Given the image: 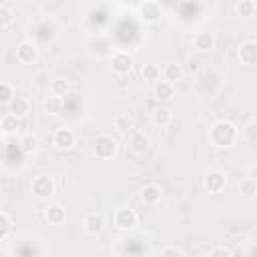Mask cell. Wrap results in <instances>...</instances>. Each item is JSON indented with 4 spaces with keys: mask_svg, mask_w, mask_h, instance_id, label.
<instances>
[{
    "mask_svg": "<svg viewBox=\"0 0 257 257\" xmlns=\"http://www.w3.org/2000/svg\"><path fill=\"white\" fill-rule=\"evenodd\" d=\"M243 135L249 143H255L257 141V122L255 120H249L245 126H243Z\"/></svg>",
    "mask_w": 257,
    "mask_h": 257,
    "instance_id": "cell-30",
    "label": "cell"
},
{
    "mask_svg": "<svg viewBox=\"0 0 257 257\" xmlns=\"http://www.w3.org/2000/svg\"><path fill=\"white\" fill-rule=\"evenodd\" d=\"M203 187L209 193H223L227 187V175L223 171H209L203 177Z\"/></svg>",
    "mask_w": 257,
    "mask_h": 257,
    "instance_id": "cell-6",
    "label": "cell"
},
{
    "mask_svg": "<svg viewBox=\"0 0 257 257\" xmlns=\"http://www.w3.org/2000/svg\"><path fill=\"white\" fill-rule=\"evenodd\" d=\"M56 193V183L48 175H38L32 181V195L36 199H50Z\"/></svg>",
    "mask_w": 257,
    "mask_h": 257,
    "instance_id": "cell-3",
    "label": "cell"
},
{
    "mask_svg": "<svg viewBox=\"0 0 257 257\" xmlns=\"http://www.w3.org/2000/svg\"><path fill=\"white\" fill-rule=\"evenodd\" d=\"M163 76H165V80H169V82L175 84L177 80L183 78V66L177 64V62H169V64L163 68Z\"/></svg>",
    "mask_w": 257,
    "mask_h": 257,
    "instance_id": "cell-21",
    "label": "cell"
},
{
    "mask_svg": "<svg viewBox=\"0 0 257 257\" xmlns=\"http://www.w3.org/2000/svg\"><path fill=\"white\" fill-rule=\"evenodd\" d=\"M38 58V48L32 40H22L16 46V60L22 64H32Z\"/></svg>",
    "mask_w": 257,
    "mask_h": 257,
    "instance_id": "cell-7",
    "label": "cell"
},
{
    "mask_svg": "<svg viewBox=\"0 0 257 257\" xmlns=\"http://www.w3.org/2000/svg\"><path fill=\"white\" fill-rule=\"evenodd\" d=\"M151 147V139L145 135V133H133L131 139H128V151L133 155H145Z\"/></svg>",
    "mask_w": 257,
    "mask_h": 257,
    "instance_id": "cell-11",
    "label": "cell"
},
{
    "mask_svg": "<svg viewBox=\"0 0 257 257\" xmlns=\"http://www.w3.org/2000/svg\"><path fill=\"white\" fill-rule=\"evenodd\" d=\"M139 16H141V20H145V22H149V24L157 22V20L161 18V6H159V2H155V0H145V2L139 6Z\"/></svg>",
    "mask_w": 257,
    "mask_h": 257,
    "instance_id": "cell-10",
    "label": "cell"
},
{
    "mask_svg": "<svg viewBox=\"0 0 257 257\" xmlns=\"http://www.w3.org/2000/svg\"><path fill=\"white\" fill-rule=\"evenodd\" d=\"M48 90H50L52 96H60L62 98V96H66L70 92V80L68 78H62V76H56V78L50 80Z\"/></svg>",
    "mask_w": 257,
    "mask_h": 257,
    "instance_id": "cell-15",
    "label": "cell"
},
{
    "mask_svg": "<svg viewBox=\"0 0 257 257\" xmlns=\"http://www.w3.org/2000/svg\"><path fill=\"white\" fill-rule=\"evenodd\" d=\"M161 255H163V257H185V251H183L181 247L171 245V247H165V249L161 251Z\"/></svg>",
    "mask_w": 257,
    "mask_h": 257,
    "instance_id": "cell-32",
    "label": "cell"
},
{
    "mask_svg": "<svg viewBox=\"0 0 257 257\" xmlns=\"http://www.w3.org/2000/svg\"><path fill=\"white\" fill-rule=\"evenodd\" d=\"M141 76H143L145 80H149V82L159 80V78H161V68H159L157 64H153V62L143 64V68H141Z\"/></svg>",
    "mask_w": 257,
    "mask_h": 257,
    "instance_id": "cell-27",
    "label": "cell"
},
{
    "mask_svg": "<svg viewBox=\"0 0 257 257\" xmlns=\"http://www.w3.org/2000/svg\"><path fill=\"white\" fill-rule=\"evenodd\" d=\"M12 96H14L12 86H10L8 82H0V104L10 102V100H12Z\"/></svg>",
    "mask_w": 257,
    "mask_h": 257,
    "instance_id": "cell-31",
    "label": "cell"
},
{
    "mask_svg": "<svg viewBox=\"0 0 257 257\" xmlns=\"http://www.w3.org/2000/svg\"><path fill=\"white\" fill-rule=\"evenodd\" d=\"M8 106H10V112L16 114V116H20V118L30 112V100L26 96H12V100L8 102Z\"/></svg>",
    "mask_w": 257,
    "mask_h": 257,
    "instance_id": "cell-16",
    "label": "cell"
},
{
    "mask_svg": "<svg viewBox=\"0 0 257 257\" xmlns=\"http://www.w3.org/2000/svg\"><path fill=\"white\" fill-rule=\"evenodd\" d=\"M153 92H155V98L157 100H169L175 94V84L169 82V80H159L155 84V90Z\"/></svg>",
    "mask_w": 257,
    "mask_h": 257,
    "instance_id": "cell-18",
    "label": "cell"
},
{
    "mask_svg": "<svg viewBox=\"0 0 257 257\" xmlns=\"http://www.w3.org/2000/svg\"><path fill=\"white\" fill-rule=\"evenodd\" d=\"M118 151V143L110 135H98L94 139V155L98 159H112Z\"/></svg>",
    "mask_w": 257,
    "mask_h": 257,
    "instance_id": "cell-2",
    "label": "cell"
},
{
    "mask_svg": "<svg viewBox=\"0 0 257 257\" xmlns=\"http://www.w3.org/2000/svg\"><path fill=\"white\" fill-rule=\"evenodd\" d=\"M82 225H84V231L88 235H98L104 229V217L100 213H88L84 217V223Z\"/></svg>",
    "mask_w": 257,
    "mask_h": 257,
    "instance_id": "cell-13",
    "label": "cell"
},
{
    "mask_svg": "<svg viewBox=\"0 0 257 257\" xmlns=\"http://www.w3.org/2000/svg\"><path fill=\"white\" fill-rule=\"evenodd\" d=\"M139 197H141V203H143V205L155 207V205H159L161 199H163V189H161L157 183H149V185H145V187L141 189Z\"/></svg>",
    "mask_w": 257,
    "mask_h": 257,
    "instance_id": "cell-9",
    "label": "cell"
},
{
    "mask_svg": "<svg viewBox=\"0 0 257 257\" xmlns=\"http://www.w3.org/2000/svg\"><path fill=\"white\" fill-rule=\"evenodd\" d=\"M14 22V12L8 6H0V28H8Z\"/></svg>",
    "mask_w": 257,
    "mask_h": 257,
    "instance_id": "cell-28",
    "label": "cell"
},
{
    "mask_svg": "<svg viewBox=\"0 0 257 257\" xmlns=\"http://www.w3.org/2000/svg\"><path fill=\"white\" fill-rule=\"evenodd\" d=\"M231 255H233V251L229 247H215L209 251V257H231Z\"/></svg>",
    "mask_w": 257,
    "mask_h": 257,
    "instance_id": "cell-33",
    "label": "cell"
},
{
    "mask_svg": "<svg viewBox=\"0 0 257 257\" xmlns=\"http://www.w3.org/2000/svg\"><path fill=\"white\" fill-rule=\"evenodd\" d=\"M151 118H153V122H155L157 126H167V124H171V120H173V112H171V108H167V106H159V108L153 110Z\"/></svg>",
    "mask_w": 257,
    "mask_h": 257,
    "instance_id": "cell-20",
    "label": "cell"
},
{
    "mask_svg": "<svg viewBox=\"0 0 257 257\" xmlns=\"http://www.w3.org/2000/svg\"><path fill=\"white\" fill-rule=\"evenodd\" d=\"M52 145L58 149V151H70L74 145H76V135L72 128L68 126H60L54 131L52 135Z\"/></svg>",
    "mask_w": 257,
    "mask_h": 257,
    "instance_id": "cell-4",
    "label": "cell"
},
{
    "mask_svg": "<svg viewBox=\"0 0 257 257\" xmlns=\"http://www.w3.org/2000/svg\"><path fill=\"white\" fill-rule=\"evenodd\" d=\"M20 147H22V151L24 153H34V151H38V147H40V139L36 137V135H24L22 139H20Z\"/></svg>",
    "mask_w": 257,
    "mask_h": 257,
    "instance_id": "cell-26",
    "label": "cell"
},
{
    "mask_svg": "<svg viewBox=\"0 0 257 257\" xmlns=\"http://www.w3.org/2000/svg\"><path fill=\"white\" fill-rule=\"evenodd\" d=\"M114 225L120 229V231H131L139 225V215L135 213V209H128V207H120L116 209L114 213Z\"/></svg>",
    "mask_w": 257,
    "mask_h": 257,
    "instance_id": "cell-5",
    "label": "cell"
},
{
    "mask_svg": "<svg viewBox=\"0 0 257 257\" xmlns=\"http://www.w3.org/2000/svg\"><path fill=\"white\" fill-rule=\"evenodd\" d=\"M110 68H112V72H116L120 76L122 74H128L131 68H133V56L128 52H122V50L114 52L110 56Z\"/></svg>",
    "mask_w": 257,
    "mask_h": 257,
    "instance_id": "cell-8",
    "label": "cell"
},
{
    "mask_svg": "<svg viewBox=\"0 0 257 257\" xmlns=\"http://www.w3.org/2000/svg\"><path fill=\"white\" fill-rule=\"evenodd\" d=\"M62 106H64V102H62V98L60 96H46L44 98V112H48V114H52V116H56V114H60L62 112Z\"/></svg>",
    "mask_w": 257,
    "mask_h": 257,
    "instance_id": "cell-22",
    "label": "cell"
},
{
    "mask_svg": "<svg viewBox=\"0 0 257 257\" xmlns=\"http://www.w3.org/2000/svg\"><path fill=\"white\" fill-rule=\"evenodd\" d=\"M133 126H135V120H133L131 114H126V112H118V114L114 116V128H116L118 133H128Z\"/></svg>",
    "mask_w": 257,
    "mask_h": 257,
    "instance_id": "cell-24",
    "label": "cell"
},
{
    "mask_svg": "<svg viewBox=\"0 0 257 257\" xmlns=\"http://www.w3.org/2000/svg\"><path fill=\"white\" fill-rule=\"evenodd\" d=\"M239 191H241V195H243L245 199H253V197L257 195V181H255L253 177H245V179H241V183H239Z\"/></svg>",
    "mask_w": 257,
    "mask_h": 257,
    "instance_id": "cell-23",
    "label": "cell"
},
{
    "mask_svg": "<svg viewBox=\"0 0 257 257\" xmlns=\"http://www.w3.org/2000/svg\"><path fill=\"white\" fill-rule=\"evenodd\" d=\"M239 58H241L243 64L253 66V64L257 62V44H255L253 40L243 42V44L239 46Z\"/></svg>",
    "mask_w": 257,
    "mask_h": 257,
    "instance_id": "cell-14",
    "label": "cell"
},
{
    "mask_svg": "<svg viewBox=\"0 0 257 257\" xmlns=\"http://www.w3.org/2000/svg\"><path fill=\"white\" fill-rule=\"evenodd\" d=\"M44 217H46V221H48L50 225H60V223L64 221L66 213H64V209H62L58 203H54V205H48V207H46Z\"/></svg>",
    "mask_w": 257,
    "mask_h": 257,
    "instance_id": "cell-19",
    "label": "cell"
},
{
    "mask_svg": "<svg viewBox=\"0 0 257 257\" xmlns=\"http://www.w3.org/2000/svg\"><path fill=\"white\" fill-rule=\"evenodd\" d=\"M10 229H12V221H10V217H8L6 213L0 211V239H6L8 233H10Z\"/></svg>",
    "mask_w": 257,
    "mask_h": 257,
    "instance_id": "cell-29",
    "label": "cell"
},
{
    "mask_svg": "<svg viewBox=\"0 0 257 257\" xmlns=\"http://www.w3.org/2000/svg\"><path fill=\"white\" fill-rule=\"evenodd\" d=\"M237 141V126L229 120H217L209 128V143L217 149H229Z\"/></svg>",
    "mask_w": 257,
    "mask_h": 257,
    "instance_id": "cell-1",
    "label": "cell"
},
{
    "mask_svg": "<svg viewBox=\"0 0 257 257\" xmlns=\"http://www.w3.org/2000/svg\"><path fill=\"white\" fill-rule=\"evenodd\" d=\"M213 46H215V34H213V32L203 30V32H197V34L193 36V48H195L197 52H207V50H211Z\"/></svg>",
    "mask_w": 257,
    "mask_h": 257,
    "instance_id": "cell-12",
    "label": "cell"
},
{
    "mask_svg": "<svg viewBox=\"0 0 257 257\" xmlns=\"http://www.w3.org/2000/svg\"><path fill=\"white\" fill-rule=\"evenodd\" d=\"M255 2L253 0H239L237 4H235V12L239 14V16H243V18H251L253 14H255Z\"/></svg>",
    "mask_w": 257,
    "mask_h": 257,
    "instance_id": "cell-25",
    "label": "cell"
},
{
    "mask_svg": "<svg viewBox=\"0 0 257 257\" xmlns=\"http://www.w3.org/2000/svg\"><path fill=\"white\" fill-rule=\"evenodd\" d=\"M20 126H22L20 116H16V114H12V112H8V114H4V116L0 118V128H2L6 135H16V133L20 131Z\"/></svg>",
    "mask_w": 257,
    "mask_h": 257,
    "instance_id": "cell-17",
    "label": "cell"
}]
</instances>
